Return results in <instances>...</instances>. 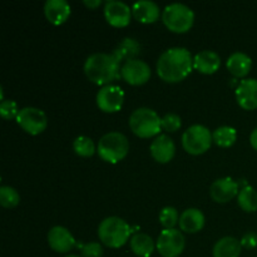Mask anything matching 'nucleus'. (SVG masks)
I'll list each match as a JSON object with an SVG mask.
<instances>
[{
    "mask_svg": "<svg viewBox=\"0 0 257 257\" xmlns=\"http://www.w3.org/2000/svg\"><path fill=\"white\" fill-rule=\"evenodd\" d=\"M132 15L141 23H155L160 17V8L151 0H138L132 5Z\"/></svg>",
    "mask_w": 257,
    "mask_h": 257,
    "instance_id": "obj_19",
    "label": "nucleus"
},
{
    "mask_svg": "<svg viewBox=\"0 0 257 257\" xmlns=\"http://www.w3.org/2000/svg\"><path fill=\"white\" fill-rule=\"evenodd\" d=\"M0 114L4 119H13L15 118L17 119L18 114H19V109H18V105L14 100L10 99H4L0 103Z\"/></svg>",
    "mask_w": 257,
    "mask_h": 257,
    "instance_id": "obj_30",
    "label": "nucleus"
},
{
    "mask_svg": "<svg viewBox=\"0 0 257 257\" xmlns=\"http://www.w3.org/2000/svg\"><path fill=\"white\" fill-rule=\"evenodd\" d=\"M250 142H251V146H252V147L257 151V127L252 131V132H251Z\"/></svg>",
    "mask_w": 257,
    "mask_h": 257,
    "instance_id": "obj_34",
    "label": "nucleus"
},
{
    "mask_svg": "<svg viewBox=\"0 0 257 257\" xmlns=\"http://www.w3.org/2000/svg\"><path fill=\"white\" fill-rule=\"evenodd\" d=\"M241 245L245 248L257 247V235L255 232H247L241 240Z\"/></svg>",
    "mask_w": 257,
    "mask_h": 257,
    "instance_id": "obj_33",
    "label": "nucleus"
},
{
    "mask_svg": "<svg viewBox=\"0 0 257 257\" xmlns=\"http://www.w3.org/2000/svg\"><path fill=\"white\" fill-rule=\"evenodd\" d=\"M120 75L127 83L132 85H141L148 82L151 78V68L141 59L127 60L122 65Z\"/></svg>",
    "mask_w": 257,
    "mask_h": 257,
    "instance_id": "obj_11",
    "label": "nucleus"
},
{
    "mask_svg": "<svg viewBox=\"0 0 257 257\" xmlns=\"http://www.w3.org/2000/svg\"><path fill=\"white\" fill-rule=\"evenodd\" d=\"M70 5L67 0H47L44 4V14L50 23L60 25L69 18Z\"/></svg>",
    "mask_w": 257,
    "mask_h": 257,
    "instance_id": "obj_17",
    "label": "nucleus"
},
{
    "mask_svg": "<svg viewBox=\"0 0 257 257\" xmlns=\"http://www.w3.org/2000/svg\"><path fill=\"white\" fill-rule=\"evenodd\" d=\"M83 257H102L103 248L98 242H88L82 246Z\"/></svg>",
    "mask_w": 257,
    "mask_h": 257,
    "instance_id": "obj_32",
    "label": "nucleus"
},
{
    "mask_svg": "<svg viewBox=\"0 0 257 257\" xmlns=\"http://www.w3.org/2000/svg\"><path fill=\"white\" fill-rule=\"evenodd\" d=\"M237 202L246 212H255L257 211V191L251 186H245L238 192Z\"/></svg>",
    "mask_w": 257,
    "mask_h": 257,
    "instance_id": "obj_25",
    "label": "nucleus"
},
{
    "mask_svg": "<svg viewBox=\"0 0 257 257\" xmlns=\"http://www.w3.org/2000/svg\"><path fill=\"white\" fill-rule=\"evenodd\" d=\"M140 44L136 39H132V38H125L122 42L119 43L117 48L114 49L113 54L118 58L119 60L124 59L125 62L131 59H136V55L140 53Z\"/></svg>",
    "mask_w": 257,
    "mask_h": 257,
    "instance_id": "obj_24",
    "label": "nucleus"
},
{
    "mask_svg": "<svg viewBox=\"0 0 257 257\" xmlns=\"http://www.w3.org/2000/svg\"><path fill=\"white\" fill-rule=\"evenodd\" d=\"M130 142L127 137L120 132L105 133L98 142L97 152L103 161L117 163L127 156Z\"/></svg>",
    "mask_w": 257,
    "mask_h": 257,
    "instance_id": "obj_5",
    "label": "nucleus"
},
{
    "mask_svg": "<svg viewBox=\"0 0 257 257\" xmlns=\"http://www.w3.org/2000/svg\"><path fill=\"white\" fill-rule=\"evenodd\" d=\"M182 125L181 122V117L176 113H167L165 117L162 118V128L167 132H176Z\"/></svg>",
    "mask_w": 257,
    "mask_h": 257,
    "instance_id": "obj_31",
    "label": "nucleus"
},
{
    "mask_svg": "<svg viewBox=\"0 0 257 257\" xmlns=\"http://www.w3.org/2000/svg\"><path fill=\"white\" fill-rule=\"evenodd\" d=\"M130 127L141 138H150L158 135L162 128V118L151 108H138L130 117Z\"/></svg>",
    "mask_w": 257,
    "mask_h": 257,
    "instance_id": "obj_4",
    "label": "nucleus"
},
{
    "mask_svg": "<svg viewBox=\"0 0 257 257\" xmlns=\"http://www.w3.org/2000/svg\"><path fill=\"white\" fill-rule=\"evenodd\" d=\"M221 65V58L213 50H202L193 58V68L205 74H213Z\"/></svg>",
    "mask_w": 257,
    "mask_h": 257,
    "instance_id": "obj_18",
    "label": "nucleus"
},
{
    "mask_svg": "<svg viewBox=\"0 0 257 257\" xmlns=\"http://www.w3.org/2000/svg\"><path fill=\"white\" fill-rule=\"evenodd\" d=\"M73 150L80 157H90L94 155L95 146L92 138L87 137V136H79L73 142Z\"/></svg>",
    "mask_w": 257,
    "mask_h": 257,
    "instance_id": "obj_27",
    "label": "nucleus"
},
{
    "mask_svg": "<svg viewBox=\"0 0 257 257\" xmlns=\"http://www.w3.org/2000/svg\"><path fill=\"white\" fill-rule=\"evenodd\" d=\"M17 123L29 135H39L47 128V114L39 108L25 107L19 110L17 117Z\"/></svg>",
    "mask_w": 257,
    "mask_h": 257,
    "instance_id": "obj_9",
    "label": "nucleus"
},
{
    "mask_svg": "<svg viewBox=\"0 0 257 257\" xmlns=\"http://www.w3.org/2000/svg\"><path fill=\"white\" fill-rule=\"evenodd\" d=\"M104 17L110 25L122 28L130 24L132 9L123 2L108 0L104 5Z\"/></svg>",
    "mask_w": 257,
    "mask_h": 257,
    "instance_id": "obj_12",
    "label": "nucleus"
},
{
    "mask_svg": "<svg viewBox=\"0 0 257 257\" xmlns=\"http://www.w3.org/2000/svg\"><path fill=\"white\" fill-rule=\"evenodd\" d=\"M123 102H124V92L118 85H104L97 93V105L103 112H117L122 108Z\"/></svg>",
    "mask_w": 257,
    "mask_h": 257,
    "instance_id": "obj_10",
    "label": "nucleus"
},
{
    "mask_svg": "<svg viewBox=\"0 0 257 257\" xmlns=\"http://www.w3.org/2000/svg\"><path fill=\"white\" fill-rule=\"evenodd\" d=\"M131 248L138 257H150L155 251V242L147 233L137 232L131 238Z\"/></svg>",
    "mask_w": 257,
    "mask_h": 257,
    "instance_id": "obj_23",
    "label": "nucleus"
},
{
    "mask_svg": "<svg viewBox=\"0 0 257 257\" xmlns=\"http://www.w3.org/2000/svg\"><path fill=\"white\" fill-rule=\"evenodd\" d=\"M120 60L113 53H94L84 63V73L95 84L109 85L120 77Z\"/></svg>",
    "mask_w": 257,
    "mask_h": 257,
    "instance_id": "obj_2",
    "label": "nucleus"
},
{
    "mask_svg": "<svg viewBox=\"0 0 257 257\" xmlns=\"http://www.w3.org/2000/svg\"><path fill=\"white\" fill-rule=\"evenodd\" d=\"M160 222L165 228H175V226L180 222V216L175 207H165L160 213Z\"/></svg>",
    "mask_w": 257,
    "mask_h": 257,
    "instance_id": "obj_29",
    "label": "nucleus"
},
{
    "mask_svg": "<svg viewBox=\"0 0 257 257\" xmlns=\"http://www.w3.org/2000/svg\"><path fill=\"white\" fill-rule=\"evenodd\" d=\"M65 257H80V256H78V255H68V256H65Z\"/></svg>",
    "mask_w": 257,
    "mask_h": 257,
    "instance_id": "obj_36",
    "label": "nucleus"
},
{
    "mask_svg": "<svg viewBox=\"0 0 257 257\" xmlns=\"http://www.w3.org/2000/svg\"><path fill=\"white\" fill-rule=\"evenodd\" d=\"M236 99L237 103L246 110L257 108V79L247 78L238 83L236 88Z\"/></svg>",
    "mask_w": 257,
    "mask_h": 257,
    "instance_id": "obj_14",
    "label": "nucleus"
},
{
    "mask_svg": "<svg viewBox=\"0 0 257 257\" xmlns=\"http://www.w3.org/2000/svg\"><path fill=\"white\" fill-rule=\"evenodd\" d=\"M84 4L87 5L88 8H97L98 5H100V0H94V2H92V0H85Z\"/></svg>",
    "mask_w": 257,
    "mask_h": 257,
    "instance_id": "obj_35",
    "label": "nucleus"
},
{
    "mask_svg": "<svg viewBox=\"0 0 257 257\" xmlns=\"http://www.w3.org/2000/svg\"><path fill=\"white\" fill-rule=\"evenodd\" d=\"M212 135L210 130L202 124H193L185 131L182 136V146L191 155H202L211 147Z\"/></svg>",
    "mask_w": 257,
    "mask_h": 257,
    "instance_id": "obj_7",
    "label": "nucleus"
},
{
    "mask_svg": "<svg viewBox=\"0 0 257 257\" xmlns=\"http://www.w3.org/2000/svg\"><path fill=\"white\" fill-rule=\"evenodd\" d=\"M151 155L157 162L167 163L173 158L176 153L175 142L167 135H161L151 143Z\"/></svg>",
    "mask_w": 257,
    "mask_h": 257,
    "instance_id": "obj_16",
    "label": "nucleus"
},
{
    "mask_svg": "<svg viewBox=\"0 0 257 257\" xmlns=\"http://www.w3.org/2000/svg\"><path fill=\"white\" fill-rule=\"evenodd\" d=\"M20 202V196L15 188L10 186L0 187V205L5 208L15 207Z\"/></svg>",
    "mask_w": 257,
    "mask_h": 257,
    "instance_id": "obj_28",
    "label": "nucleus"
},
{
    "mask_svg": "<svg viewBox=\"0 0 257 257\" xmlns=\"http://www.w3.org/2000/svg\"><path fill=\"white\" fill-rule=\"evenodd\" d=\"M162 20L166 27L175 33H186L192 28L195 13L186 4L172 3L163 9Z\"/></svg>",
    "mask_w": 257,
    "mask_h": 257,
    "instance_id": "obj_6",
    "label": "nucleus"
},
{
    "mask_svg": "<svg viewBox=\"0 0 257 257\" xmlns=\"http://www.w3.org/2000/svg\"><path fill=\"white\" fill-rule=\"evenodd\" d=\"M185 237L176 228H165L158 236L157 250L163 257H177L185 250Z\"/></svg>",
    "mask_w": 257,
    "mask_h": 257,
    "instance_id": "obj_8",
    "label": "nucleus"
},
{
    "mask_svg": "<svg viewBox=\"0 0 257 257\" xmlns=\"http://www.w3.org/2000/svg\"><path fill=\"white\" fill-rule=\"evenodd\" d=\"M226 65H227V69L230 70L231 74L237 78H242L247 75L251 70L252 60L246 53L235 52L228 57Z\"/></svg>",
    "mask_w": 257,
    "mask_h": 257,
    "instance_id": "obj_21",
    "label": "nucleus"
},
{
    "mask_svg": "<svg viewBox=\"0 0 257 257\" xmlns=\"http://www.w3.org/2000/svg\"><path fill=\"white\" fill-rule=\"evenodd\" d=\"M212 140L220 147H231L237 140V132H236L235 128L222 125V127H218L217 130L213 131Z\"/></svg>",
    "mask_w": 257,
    "mask_h": 257,
    "instance_id": "obj_26",
    "label": "nucleus"
},
{
    "mask_svg": "<svg viewBox=\"0 0 257 257\" xmlns=\"http://www.w3.org/2000/svg\"><path fill=\"white\" fill-rule=\"evenodd\" d=\"M238 183L235 182L232 178L223 177L218 178L211 185L210 195L215 202L225 203L232 200L238 195Z\"/></svg>",
    "mask_w": 257,
    "mask_h": 257,
    "instance_id": "obj_13",
    "label": "nucleus"
},
{
    "mask_svg": "<svg viewBox=\"0 0 257 257\" xmlns=\"http://www.w3.org/2000/svg\"><path fill=\"white\" fill-rule=\"evenodd\" d=\"M48 243L55 252L65 253L77 245V241L67 228L63 226H55L48 232Z\"/></svg>",
    "mask_w": 257,
    "mask_h": 257,
    "instance_id": "obj_15",
    "label": "nucleus"
},
{
    "mask_svg": "<svg viewBox=\"0 0 257 257\" xmlns=\"http://www.w3.org/2000/svg\"><path fill=\"white\" fill-rule=\"evenodd\" d=\"M181 230L187 233H196L205 226V215L197 208H187L180 216Z\"/></svg>",
    "mask_w": 257,
    "mask_h": 257,
    "instance_id": "obj_20",
    "label": "nucleus"
},
{
    "mask_svg": "<svg viewBox=\"0 0 257 257\" xmlns=\"http://www.w3.org/2000/svg\"><path fill=\"white\" fill-rule=\"evenodd\" d=\"M132 228L123 218L112 216L100 222L98 227V236L105 246L112 248L122 247L130 238Z\"/></svg>",
    "mask_w": 257,
    "mask_h": 257,
    "instance_id": "obj_3",
    "label": "nucleus"
},
{
    "mask_svg": "<svg viewBox=\"0 0 257 257\" xmlns=\"http://www.w3.org/2000/svg\"><path fill=\"white\" fill-rule=\"evenodd\" d=\"M193 68V58L190 50L182 47L170 48L158 58L157 73L161 79L177 83L185 79Z\"/></svg>",
    "mask_w": 257,
    "mask_h": 257,
    "instance_id": "obj_1",
    "label": "nucleus"
},
{
    "mask_svg": "<svg viewBox=\"0 0 257 257\" xmlns=\"http://www.w3.org/2000/svg\"><path fill=\"white\" fill-rule=\"evenodd\" d=\"M242 245L237 238L226 236L213 246V257H240Z\"/></svg>",
    "mask_w": 257,
    "mask_h": 257,
    "instance_id": "obj_22",
    "label": "nucleus"
}]
</instances>
